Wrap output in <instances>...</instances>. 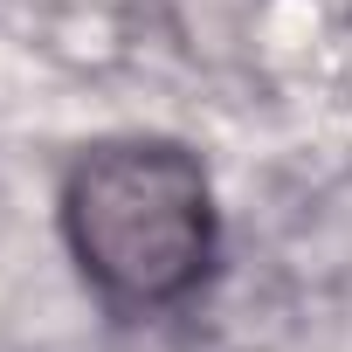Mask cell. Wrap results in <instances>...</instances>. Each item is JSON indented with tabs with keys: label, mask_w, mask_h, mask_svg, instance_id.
Wrapping results in <instances>:
<instances>
[{
	"label": "cell",
	"mask_w": 352,
	"mask_h": 352,
	"mask_svg": "<svg viewBox=\"0 0 352 352\" xmlns=\"http://www.w3.org/2000/svg\"><path fill=\"white\" fill-rule=\"evenodd\" d=\"M83 270L118 304H173L214 249L208 180L180 145H97L63 201Z\"/></svg>",
	"instance_id": "1"
}]
</instances>
